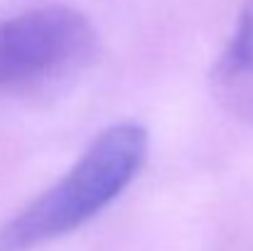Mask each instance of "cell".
<instances>
[{
  "instance_id": "cell-1",
  "label": "cell",
  "mask_w": 253,
  "mask_h": 251,
  "mask_svg": "<svg viewBox=\"0 0 253 251\" xmlns=\"http://www.w3.org/2000/svg\"><path fill=\"white\" fill-rule=\"evenodd\" d=\"M148 143L140 123L126 121L101 131L52 187L0 227V251L37 249L98 217L138 177Z\"/></svg>"
},
{
  "instance_id": "cell-2",
  "label": "cell",
  "mask_w": 253,
  "mask_h": 251,
  "mask_svg": "<svg viewBox=\"0 0 253 251\" xmlns=\"http://www.w3.org/2000/svg\"><path fill=\"white\" fill-rule=\"evenodd\" d=\"M98 57V30L67 5L0 20V96L35 94L79 77Z\"/></svg>"
},
{
  "instance_id": "cell-3",
  "label": "cell",
  "mask_w": 253,
  "mask_h": 251,
  "mask_svg": "<svg viewBox=\"0 0 253 251\" xmlns=\"http://www.w3.org/2000/svg\"><path fill=\"white\" fill-rule=\"evenodd\" d=\"M209 84L224 111L253 126V0L241 7L234 32L211 67Z\"/></svg>"
}]
</instances>
